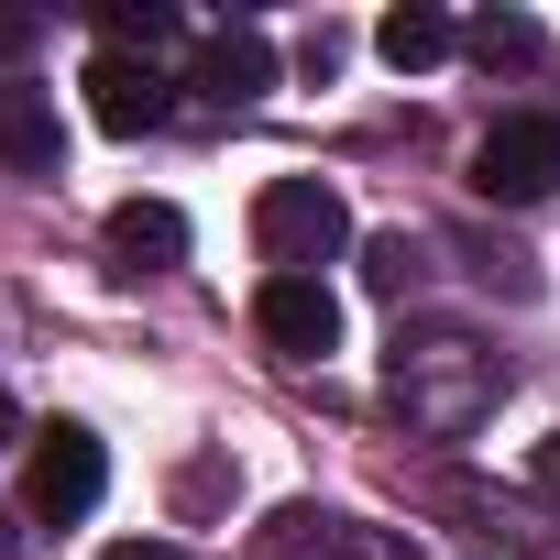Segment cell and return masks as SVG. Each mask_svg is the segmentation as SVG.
I'll return each mask as SVG.
<instances>
[{"label":"cell","instance_id":"obj_1","mask_svg":"<svg viewBox=\"0 0 560 560\" xmlns=\"http://www.w3.org/2000/svg\"><path fill=\"white\" fill-rule=\"evenodd\" d=\"M385 396L407 407V429L429 440H472L505 396V363L472 341V330H396L385 341Z\"/></svg>","mask_w":560,"mask_h":560},{"label":"cell","instance_id":"obj_2","mask_svg":"<svg viewBox=\"0 0 560 560\" xmlns=\"http://www.w3.org/2000/svg\"><path fill=\"white\" fill-rule=\"evenodd\" d=\"M253 242H264L275 275H319V264L352 242V209H341L330 176H275V187L253 198Z\"/></svg>","mask_w":560,"mask_h":560},{"label":"cell","instance_id":"obj_3","mask_svg":"<svg viewBox=\"0 0 560 560\" xmlns=\"http://www.w3.org/2000/svg\"><path fill=\"white\" fill-rule=\"evenodd\" d=\"M549 187H560V121H549V110H505V121L472 143V198L538 209Z\"/></svg>","mask_w":560,"mask_h":560},{"label":"cell","instance_id":"obj_4","mask_svg":"<svg viewBox=\"0 0 560 560\" xmlns=\"http://www.w3.org/2000/svg\"><path fill=\"white\" fill-rule=\"evenodd\" d=\"M100 483H110V451H100L78 418L34 429V462H23V516H45V527H78V516L100 505Z\"/></svg>","mask_w":560,"mask_h":560},{"label":"cell","instance_id":"obj_5","mask_svg":"<svg viewBox=\"0 0 560 560\" xmlns=\"http://www.w3.org/2000/svg\"><path fill=\"white\" fill-rule=\"evenodd\" d=\"M253 330L287 363H319V352H341V298L319 287V275H264L253 287Z\"/></svg>","mask_w":560,"mask_h":560},{"label":"cell","instance_id":"obj_6","mask_svg":"<svg viewBox=\"0 0 560 560\" xmlns=\"http://www.w3.org/2000/svg\"><path fill=\"white\" fill-rule=\"evenodd\" d=\"M187 89H209L220 110H242V100H264V89H275V45H264L253 23H220V34H198V45H187Z\"/></svg>","mask_w":560,"mask_h":560},{"label":"cell","instance_id":"obj_7","mask_svg":"<svg viewBox=\"0 0 560 560\" xmlns=\"http://www.w3.org/2000/svg\"><path fill=\"white\" fill-rule=\"evenodd\" d=\"M165 110H176V100H165V78H154L143 56H89V121H100V132L132 143V132H154Z\"/></svg>","mask_w":560,"mask_h":560},{"label":"cell","instance_id":"obj_8","mask_svg":"<svg viewBox=\"0 0 560 560\" xmlns=\"http://www.w3.org/2000/svg\"><path fill=\"white\" fill-rule=\"evenodd\" d=\"M100 242H110V264H121V275H154V264H187V209H176V198H121Z\"/></svg>","mask_w":560,"mask_h":560},{"label":"cell","instance_id":"obj_9","mask_svg":"<svg viewBox=\"0 0 560 560\" xmlns=\"http://www.w3.org/2000/svg\"><path fill=\"white\" fill-rule=\"evenodd\" d=\"M0 165H23V176H67L56 100H45V89H23V78H0Z\"/></svg>","mask_w":560,"mask_h":560},{"label":"cell","instance_id":"obj_10","mask_svg":"<svg viewBox=\"0 0 560 560\" xmlns=\"http://www.w3.org/2000/svg\"><path fill=\"white\" fill-rule=\"evenodd\" d=\"M374 45H385V67H396V78H429V67H440V56L462 45V34H451V12L407 0V12H385V23H374Z\"/></svg>","mask_w":560,"mask_h":560},{"label":"cell","instance_id":"obj_11","mask_svg":"<svg viewBox=\"0 0 560 560\" xmlns=\"http://www.w3.org/2000/svg\"><path fill=\"white\" fill-rule=\"evenodd\" d=\"M440 516H451V538H462V549H505V560H527V549H538V538H527L494 494H472V483H440Z\"/></svg>","mask_w":560,"mask_h":560},{"label":"cell","instance_id":"obj_12","mask_svg":"<svg viewBox=\"0 0 560 560\" xmlns=\"http://www.w3.org/2000/svg\"><path fill=\"white\" fill-rule=\"evenodd\" d=\"M176 45V12H165V0H110V12H100V56H165Z\"/></svg>","mask_w":560,"mask_h":560},{"label":"cell","instance_id":"obj_13","mask_svg":"<svg viewBox=\"0 0 560 560\" xmlns=\"http://www.w3.org/2000/svg\"><path fill=\"white\" fill-rule=\"evenodd\" d=\"M462 45H472V67H538V23L527 12H483Z\"/></svg>","mask_w":560,"mask_h":560},{"label":"cell","instance_id":"obj_14","mask_svg":"<svg viewBox=\"0 0 560 560\" xmlns=\"http://www.w3.org/2000/svg\"><path fill=\"white\" fill-rule=\"evenodd\" d=\"M407 275H418V242H407V231H374V242H363V287H374V298H407Z\"/></svg>","mask_w":560,"mask_h":560},{"label":"cell","instance_id":"obj_15","mask_svg":"<svg viewBox=\"0 0 560 560\" xmlns=\"http://www.w3.org/2000/svg\"><path fill=\"white\" fill-rule=\"evenodd\" d=\"M45 45V12H0V67H23Z\"/></svg>","mask_w":560,"mask_h":560},{"label":"cell","instance_id":"obj_16","mask_svg":"<svg viewBox=\"0 0 560 560\" xmlns=\"http://www.w3.org/2000/svg\"><path fill=\"white\" fill-rule=\"evenodd\" d=\"M527 483H538V494H549V505H560V429H549V440H538V451H527Z\"/></svg>","mask_w":560,"mask_h":560},{"label":"cell","instance_id":"obj_17","mask_svg":"<svg viewBox=\"0 0 560 560\" xmlns=\"http://www.w3.org/2000/svg\"><path fill=\"white\" fill-rule=\"evenodd\" d=\"M100 560H187L176 538H121V549H100Z\"/></svg>","mask_w":560,"mask_h":560},{"label":"cell","instance_id":"obj_18","mask_svg":"<svg viewBox=\"0 0 560 560\" xmlns=\"http://www.w3.org/2000/svg\"><path fill=\"white\" fill-rule=\"evenodd\" d=\"M12 440H23V407H12V396H0V451H12Z\"/></svg>","mask_w":560,"mask_h":560},{"label":"cell","instance_id":"obj_19","mask_svg":"<svg viewBox=\"0 0 560 560\" xmlns=\"http://www.w3.org/2000/svg\"><path fill=\"white\" fill-rule=\"evenodd\" d=\"M12 549H23V527H12V516H0V560H12Z\"/></svg>","mask_w":560,"mask_h":560}]
</instances>
